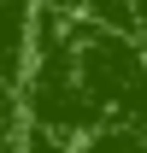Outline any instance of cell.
Masks as SVG:
<instances>
[{"label": "cell", "instance_id": "cell-1", "mask_svg": "<svg viewBox=\"0 0 147 153\" xmlns=\"http://www.w3.org/2000/svg\"><path fill=\"white\" fill-rule=\"evenodd\" d=\"M18 94L30 130L76 147L82 135L147 124V53L129 30H112L106 18L41 6Z\"/></svg>", "mask_w": 147, "mask_h": 153}, {"label": "cell", "instance_id": "cell-2", "mask_svg": "<svg viewBox=\"0 0 147 153\" xmlns=\"http://www.w3.org/2000/svg\"><path fill=\"white\" fill-rule=\"evenodd\" d=\"M24 153H76L71 141H53V135H41V130H30L24 135Z\"/></svg>", "mask_w": 147, "mask_h": 153}]
</instances>
